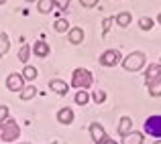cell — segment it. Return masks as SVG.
<instances>
[{"mask_svg": "<svg viewBox=\"0 0 161 144\" xmlns=\"http://www.w3.org/2000/svg\"><path fill=\"white\" fill-rule=\"evenodd\" d=\"M145 61H147L145 53H143V51H135V53L126 55L120 63H122V67H125V71L135 73V71H141L143 67H145Z\"/></svg>", "mask_w": 161, "mask_h": 144, "instance_id": "1", "label": "cell"}, {"mask_svg": "<svg viewBox=\"0 0 161 144\" xmlns=\"http://www.w3.org/2000/svg\"><path fill=\"white\" fill-rule=\"evenodd\" d=\"M20 136V128H19V124H16L14 120H4L2 124H0V138H2L6 144H10V142H14L16 138Z\"/></svg>", "mask_w": 161, "mask_h": 144, "instance_id": "2", "label": "cell"}, {"mask_svg": "<svg viewBox=\"0 0 161 144\" xmlns=\"http://www.w3.org/2000/svg\"><path fill=\"white\" fill-rule=\"evenodd\" d=\"M92 81H94L92 73L88 69H84V67H78V69H74V73H71V85L78 87V90H88V87L92 85Z\"/></svg>", "mask_w": 161, "mask_h": 144, "instance_id": "3", "label": "cell"}, {"mask_svg": "<svg viewBox=\"0 0 161 144\" xmlns=\"http://www.w3.org/2000/svg\"><path fill=\"white\" fill-rule=\"evenodd\" d=\"M143 130H145L149 136H155L159 140L161 138V116H149L143 124Z\"/></svg>", "mask_w": 161, "mask_h": 144, "instance_id": "4", "label": "cell"}, {"mask_svg": "<svg viewBox=\"0 0 161 144\" xmlns=\"http://www.w3.org/2000/svg\"><path fill=\"white\" fill-rule=\"evenodd\" d=\"M120 61H122L120 51H116V49H108L100 55V65L102 67H116Z\"/></svg>", "mask_w": 161, "mask_h": 144, "instance_id": "5", "label": "cell"}, {"mask_svg": "<svg viewBox=\"0 0 161 144\" xmlns=\"http://www.w3.org/2000/svg\"><path fill=\"white\" fill-rule=\"evenodd\" d=\"M6 87L10 91H23V87H25V79H23V75L20 73H10L6 77Z\"/></svg>", "mask_w": 161, "mask_h": 144, "instance_id": "6", "label": "cell"}, {"mask_svg": "<svg viewBox=\"0 0 161 144\" xmlns=\"http://www.w3.org/2000/svg\"><path fill=\"white\" fill-rule=\"evenodd\" d=\"M161 77V65L159 63H151V65H147V71H145V83H151L155 81V79Z\"/></svg>", "mask_w": 161, "mask_h": 144, "instance_id": "7", "label": "cell"}, {"mask_svg": "<svg viewBox=\"0 0 161 144\" xmlns=\"http://www.w3.org/2000/svg\"><path fill=\"white\" fill-rule=\"evenodd\" d=\"M90 138L94 140L96 144H100L106 138V132H104V128L98 124V122H94V124H90Z\"/></svg>", "mask_w": 161, "mask_h": 144, "instance_id": "8", "label": "cell"}, {"mask_svg": "<svg viewBox=\"0 0 161 144\" xmlns=\"http://www.w3.org/2000/svg\"><path fill=\"white\" fill-rule=\"evenodd\" d=\"M143 142H145V136L139 130H130L129 134L122 136V144H143Z\"/></svg>", "mask_w": 161, "mask_h": 144, "instance_id": "9", "label": "cell"}, {"mask_svg": "<svg viewBox=\"0 0 161 144\" xmlns=\"http://www.w3.org/2000/svg\"><path fill=\"white\" fill-rule=\"evenodd\" d=\"M49 90L57 95H65L67 91H69V85H67L65 81H61V79H51V81H49Z\"/></svg>", "mask_w": 161, "mask_h": 144, "instance_id": "10", "label": "cell"}, {"mask_svg": "<svg viewBox=\"0 0 161 144\" xmlns=\"http://www.w3.org/2000/svg\"><path fill=\"white\" fill-rule=\"evenodd\" d=\"M57 122L63 126H69L71 122H74V110L71 108H61L57 112Z\"/></svg>", "mask_w": 161, "mask_h": 144, "instance_id": "11", "label": "cell"}, {"mask_svg": "<svg viewBox=\"0 0 161 144\" xmlns=\"http://www.w3.org/2000/svg\"><path fill=\"white\" fill-rule=\"evenodd\" d=\"M31 49H33V53H35L37 57H47L49 51H51V49H49V43H47L45 39H39V41H37V43L33 45Z\"/></svg>", "mask_w": 161, "mask_h": 144, "instance_id": "12", "label": "cell"}, {"mask_svg": "<svg viewBox=\"0 0 161 144\" xmlns=\"http://www.w3.org/2000/svg\"><path fill=\"white\" fill-rule=\"evenodd\" d=\"M67 39H69L71 45H80L84 43V31L80 27H71L69 31H67Z\"/></svg>", "mask_w": 161, "mask_h": 144, "instance_id": "13", "label": "cell"}, {"mask_svg": "<svg viewBox=\"0 0 161 144\" xmlns=\"http://www.w3.org/2000/svg\"><path fill=\"white\" fill-rule=\"evenodd\" d=\"M130 130H133V120H130L129 116H122L120 118V124H118V134L125 136V134H129Z\"/></svg>", "mask_w": 161, "mask_h": 144, "instance_id": "14", "label": "cell"}, {"mask_svg": "<svg viewBox=\"0 0 161 144\" xmlns=\"http://www.w3.org/2000/svg\"><path fill=\"white\" fill-rule=\"evenodd\" d=\"M130 20H133V14H130V12H118L116 18H114V23H116L118 27L126 28V27L130 24Z\"/></svg>", "mask_w": 161, "mask_h": 144, "instance_id": "15", "label": "cell"}, {"mask_svg": "<svg viewBox=\"0 0 161 144\" xmlns=\"http://www.w3.org/2000/svg\"><path fill=\"white\" fill-rule=\"evenodd\" d=\"M37 8L41 14H49L55 8V0H37Z\"/></svg>", "mask_w": 161, "mask_h": 144, "instance_id": "16", "label": "cell"}, {"mask_svg": "<svg viewBox=\"0 0 161 144\" xmlns=\"http://www.w3.org/2000/svg\"><path fill=\"white\" fill-rule=\"evenodd\" d=\"M147 90H149L151 97H161V77L151 81V83H147Z\"/></svg>", "mask_w": 161, "mask_h": 144, "instance_id": "17", "label": "cell"}, {"mask_svg": "<svg viewBox=\"0 0 161 144\" xmlns=\"http://www.w3.org/2000/svg\"><path fill=\"white\" fill-rule=\"evenodd\" d=\"M20 75H23V79H25V81H35V79H37V75H39V71H37L33 65H27V67L23 69V73H20Z\"/></svg>", "mask_w": 161, "mask_h": 144, "instance_id": "18", "label": "cell"}, {"mask_svg": "<svg viewBox=\"0 0 161 144\" xmlns=\"http://www.w3.org/2000/svg\"><path fill=\"white\" fill-rule=\"evenodd\" d=\"M37 95V87L35 85H25L23 87V91H20V100H33V97Z\"/></svg>", "mask_w": 161, "mask_h": 144, "instance_id": "19", "label": "cell"}, {"mask_svg": "<svg viewBox=\"0 0 161 144\" xmlns=\"http://www.w3.org/2000/svg\"><path fill=\"white\" fill-rule=\"evenodd\" d=\"M8 49H10V41H8V35H6V33H0V57L8 53Z\"/></svg>", "mask_w": 161, "mask_h": 144, "instance_id": "20", "label": "cell"}, {"mask_svg": "<svg viewBox=\"0 0 161 144\" xmlns=\"http://www.w3.org/2000/svg\"><path fill=\"white\" fill-rule=\"evenodd\" d=\"M53 28L57 33H67L71 27H69V23H67L65 18H57V20H55V24H53Z\"/></svg>", "mask_w": 161, "mask_h": 144, "instance_id": "21", "label": "cell"}, {"mask_svg": "<svg viewBox=\"0 0 161 144\" xmlns=\"http://www.w3.org/2000/svg\"><path fill=\"white\" fill-rule=\"evenodd\" d=\"M31 53H33L31 45H23V47H20V51H19V61L27 63V61H29V57H31Z\"/></svg>", "mask_w": 161, "mask_h": 144, "instance_id": "22", "label": "cell"}, {"mask_svg": "<svg viewBox=\"0 0 161 144\" xmlns=\"http://www.w3.org/2000/svg\"><path fill=\"white\" fill-rule=\"evenodd\" d=\"M88 101H90V95H88V91H86V90H78V94H75V104L84 105V104H88Z\"/></svg>", "mask_w": 161, "mask_h": 144, "instance_id": "23", "label": "cell"}, {"mask_svg": "<svg viewBox=\"0 0 161 144\" xmlns=\"http://www.w3.org/2000/svg\"><path fill=\"white\" fill-rule=\"evenodd\" d=\"M92 100H94V104H104V101H106V91L94 90L92 91Z\"/></svg>", "mask_w": 161, "mask_h": 144, "instance_id": "24", "label": "cell"}, {"mask_svg": "<svg viewBox=\"0 0 161 144\" xmlns=\"http://www.w3.org/2000/svg\"><path fill=\"white\" fill-rule=\"evenodd\" d=\"M153 18H149V16H143L141 20H139V27L143 28V31H151V28H153Z\"/></svg>", "mask_w": 161, "mask_h": 144, "instance_id": "25", "label": "cell"}, {"mask_svg": "<svg viewBox=\"0 0 161 144\" xmlns=\"http://www.w3.org/2000/svg\"><path fill=\"white\" fill-rule=\"evenodd\" d=\"M112 23H114V18H110V16H108V18H104V20H102V35H106V33L110 31V27H112Z\"/></svg>", "mask_w": 161, "mask_h": 144, "instance_id": "26", "label": "cell"}, {"mask_svg": "<svg viewBox=\"0 0 161 144\" xmlns=\"http://www.w3.org/2000/svg\"><path fill=\"white\" fill-rule=\"evenodd\" d=\"M69 4H71V0H55V6L61 8V10H67V8H69Z\"/></svg>", "mask_w": 161, "mask_h": 144, "instance_id": "27", "label": "cell"}, {"mask_svg": "<svg viewBox=\"0 0 161 144\" xmlns=\"http://www.w3.org/2000/svg\"><path fill=\"white\" fill-rule=\"evenodd\" d=\"M8 120V105H0V124Z\"/></svg>", "mask_w": 161, "mask_h": 144, "instance_id": "28", "label": "cell"}, {"mask_svg": "<svg viewBox=\"0 0 161 144\" xmlns=\"http://www.w3.org/2000/svg\"><path fill=\"white\" fill-rule=\"evenodd\" d=\"M80 4H82V6H86V8H92V6H96V4H98V0H80Z\"/></svg>", "mask_w": 161, "mask_h": 144, "instance_id": "29", "label": "cell"}, {"mask_svg": "<svg viewBox=\"0 0 161 144\" xmlns=\"http://www.w3.org/2000/svg\"><path fill=\"white\" fill-rule=\"evenodd\" d=\"M100 144H118V142L114 140V138H110V136H106V138H104V140L100 142Z\"/></svg>", "mask_w": 161, "mask_h": 144, "instance_id": "30", "label": "cell"}, {"mask_svg": "<svg viewBox=\"0 0 161 144\" xmlns=\"http://www.w3.org/2000/svg\"><path fill=\"white\" fill-rule=\"evenodd\" d=\"M157 23L161 24V12H159V16H157Z\"/></svg>", "mask_w": 161, "mask_h": 144, "instance_id": "31", "label": "cell"}, {"mask_svg": "<svg viewBox=\"0 0 161 144\" xmlns=\"http://www.w3.org/2000/svg\"><path fill=\"white\" fill-rule=\"evenodd\" d=\"M153 144H161V140H155V142H153Z\"/></svg>", "mask_w": 161, "mask_h": 144, "instance_id": "32", "label": "cell"}, {"mask_svg": "<svg viewBox=\"0 0 161 144\" xmlns=\"http://www.w3.org/2000/svg\"><path fill=\"white\" fill-rule=\"evenodd\" d=\"M27 2H37V0H27Z\"/></svg>", "mask_w": 161, "mask_h": 144, "instance_id": "33", "label": "cell"}, {"mask_svg": "<svg viewBox=\"0 0 161 144\" xmlns=\"http://www.w3.org/2000/svg\"><path fill=\"white\" fill-rule=\"evenodd\" d=\"M4 2H6V0H0V4H4Z\"/></svg>", "mask_w": 161, "mask_h": 144, "instance_id": "34", "label": "cell"}, {"mask_svg": "<svg viewBox=\"0 0 161 144\" xmlns=\"http://www.w3.org/2000/svg\"><path fill=\"white\" fill-rule=\"evenodd\" d=\"M20 144H31V142H20Z\"/></svg>", "mask_w": 161, "mask_h": 144, "instance_id": "35", "label": "cell"}, {"mask_svg": "<svg viewBox=\"0 0 161 144\" xmlns=\"http://www.w3.org/2000/svg\"><path fill=\"white\" fill-rule=\"evenodd\" d=\"M49 144H55V142H49Z\"/></svg>", "mask_w": 161, "mask_h": 144, "instance_id": "36", "label": "cell"}]
</instances>
